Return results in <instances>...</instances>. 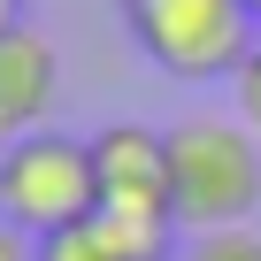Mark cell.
<instances>
[{
	"label": "cell",
	"mask_w": 261,
	"mask_h": 261,
	"mask_svg": "<svg viewBox=\"0 0 261 261\" xmlns=\"http://www.w3.org/2000/svg\"><path fill=\"white\" fill-rule=\"evenodd\" d=\"M230 100H238V123H246L253 139H261V54H253V62L230 77Z\"/></svg>",
	"instance_id": "obj_8"
},
{
	"label": "cell",
	"mask_w": 261,
	"mask_h": 261,
	"mask_svg": "<svg viewBox=\"0 0 261 261\" xmlns=\"http://www.w3.org/2000/svg\"><path fill=\"white\" fill-rule=\"evenodd\" d=\"M92 185L100 223L130 261H169L177 246V192H169V130L146 123H108L92 139Z\"/></svg>",
	"instance_id": "obj_2"
},
{
	"label": "cell",
	"mask_w": 261,
	"mask_h": 261,
	"mask_svg": "<svg viewBox=\"0 0 261 261\" xmlns=\"http://www.w3.org/2000/svg\"><path fill=\"white\" fill-rule=\"evenodd\" d=\"M54 92H62V62H54V39H39L31 23L0 31V139H31L54 115Z\"/></svg>",
	"instance_id": "obj_5"
},
{
	"label": "cell",
	"mask_w": 261,
	"mask_h": 261,
	"mask_svg": "<svg viewBox=\"0 0 261 261\" xmlns=\"http://www.w3.org/2000/svg\"><path fill=\"white\" fill-rule=\"evenodd\" d=\"M100 215L92 185V139L69 130H31L0 154V223H16L23 238H54L69 223Z\"/></svg>",
	"instance_id": "obj_4"
},
{
	"label": "cell",
	"mask_w": 261,
	"mask_h": 261,
	"mask_svg": "<svg viewBox=\"0 0 261 261\" xmlns=\"http://www.w3.org/2000/svg\"><path fill=\"white\" fill-rule=\"evenodd\" d=\"M23 23V0H0V31H16Z\"/></svg>",
	"instance_id": "obj_10"
},
{
	"label": "cell",
	"mask_w": 261,
	"mask_h": 261,
	"mask_svg": "<svg viewBox=\"0 0 261 261\" xmlns=\"http://www.w3.org/2000/svg\"><path fill=\"white\" fill-rule=\"evenodd\" d=\"M169 192H177V230H246L261 207V139L230 115H185L169 130Z\"/></svg>",
	"instance_id": "obj_1"
},
{
	"label": "cell",
	"mask_w": 261,
	"mask_h": 261,
	"mask_svg": "<svg viewBox=\"0 0 261 261\" xmlns=\"http://www.w3.org/2000/svg\"><path fill=\"white\" fill-rule=\"evenodd\" d=\"M246 8H253V16H261V0H246Z\"/></svg>",
	"instance_id": "obj_11"
},
{
	"label": "cell",
	"mask_w": 261,
	"mask_h": 261,
	"mask_svg": "<svg viewBox=\"0 0 261 261\" xmlns=\"http://www.w3.org/2000/svg\"><path fill=\"white\" fill-rule=\"evenodd\" d=\"M185 261H261V230L253 223L246 230H207V238L185 246Z\"/></svg>",
	"instance_id": "obj_7"
},
{
	"label": "cell",
	"mask_w": 261,
	"mask_h": 261,
	"mask_svg": "<svg viewBox=\"0 0 261 261\" xmlns=\"http://www.w3.org/2000/svg\"><path fill=\"white\" fill-rule=\"evenodd\" d=\"M123 31L139 39V54L185 85L238 77L261 54V16L246 0H123Z\"/></svg>",
	"instance_id": "obj_3"
},
{
	"label": "cell",
	"mask_w": 261,
	"mask_h": 261,
	"mask_svg": "<svg viewBox=\"0 0 261 261\" xmlns=\"http://www.w3.org/2000/svg\"><path fill=\"white\" fill-rule=\"evenodd\" d=\"M39 261H130V253L115 246V230H108L100 215H85V223H69V230L39 238Z\"/></svg>",
	"instance_id": "obj_6"
},
{
	"label": "cell",
	"mask_w": 261,
	"mask_h": 261,
	"mask_svg": "<svg viewBox=\"0 0 261 261\" xmlns=\"http://www.w3.org/2000/svg\"><path fill=\"white\" fill-rule=\"evenodd\" d=\"M0 261H39V238H23L16 223H0Z\"/></svg>",
	"instance_id": "obj_9"
}]
</instances>
